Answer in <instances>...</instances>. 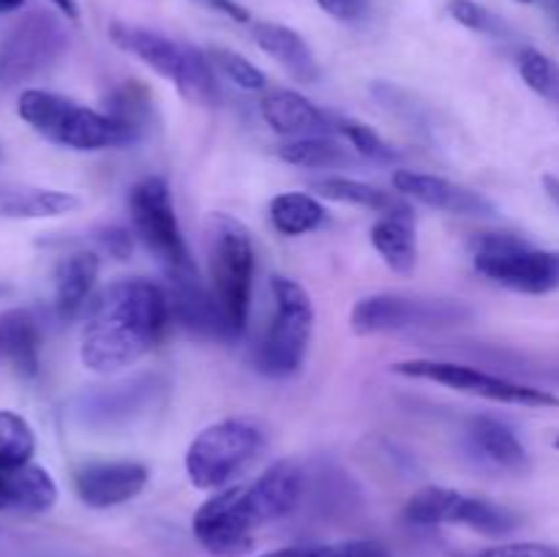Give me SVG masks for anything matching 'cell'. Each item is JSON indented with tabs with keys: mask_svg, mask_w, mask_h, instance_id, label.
Listing matches in <instances>:
<instances>
[{
	"mask_svg": "<svg viewBox=\"0 0 559 557\" xmlns=\"http://www.w3.org/2000/svg\"><path fill=\"white\" fill-rule=\"evenodd\" d=\"M278 156H282V162L304 169H331L353 164V156H349L347 147L338 145L328 134L300 137V140L287 142V145L278 147Z\"/></svg>",
	"mask_w": 559,
	"mask_h": 557,
	"instance_id": "28",
	"label": "cell"
},
{
	"mask_svg": "<svg viewBox=\"0 0 559 557\" xmlns=\"http://www.w3.org/2000/svg\"><path fill=\"white\" fill-rule=\"evenodd\" d=\"M393 186H396L399 194L413 197V200L424 202V205L429 208L456 213V216H497L495 202H489L484 194H478V191L451 183V180L440 178V175L399 169V173L393 175Z\"/></svg>",
	"mask_w": 559,
	"mask_h": 557,
	"instance_id": "16",
	"label": "cell"
},
{
	"mask_svg": "<svg viewBox=\"0 0 559 557\" xmlns=\"http://www.w3.org/2000/svg\"><path fill=\"white\" fill-rule=\"evenodd\" d=\"M129 211L136 238L162 262L167 278L197 273L194 260L189 254V246H186L183 233H180L178 216H175L167 180L158 178V175L140 180L131 189Z\"/></svg>",
	"mask_w": 559,
	"mask_h": 557,
	"instance_id": "8",
	"label": "cell"
},
{
	"mask_svg": "<svg viewBox=\"0 0 559 557\" xmlns=\"http://www.w3.org/2000/svg\"><path fill=\"white\" fill-rule=\"evenodd\" d=\"M338 131L349 140V145L360 153L364 158H371V162H396V151L377 134L374 129H369L366 123H358V120H338Z\"/></svg>",
	"mask_w": 559,
	"mask_h": 557,
	"instance_id": "35",
	"label": "cell"
},
{
	"mask_svg": "<svg viewBox=\"0 0 559 557\" xmlns=\"http://www.w3.org/2000/svg\"><path fill=\"white\" fill-rule=\"evenodd\" d=\"M153 396V380L131 382V386H115V391L98 393L87 402V415H96L102 424H112L115 418H129Z\"/></svg>",
	"mask_w": 559,
	"mask_h": 557,
	"instance_id": "29",
	"label": "cell"
},
{
	"mask_svg": "<svg viewBox=\"0 0 559 557\" xmlns=\"http://www.w3.org/2000/svg\"><path fill=\"white\" fill-rule=\"evenodd\" d=\"M404 519L418 528L431 524H464L484 535H508L522 524L516 511L484 497H467L445 486H426L415 491L404 506Z\"/></svg>",
	"mask_w": 559,
	"mask_h": 557,
	"instance_id": "11",
	"label": "cell"
},
{
	"mask_svg": "<svg viewBox=\"0 0 559 557\" xmlns=\"http://www.w3.org/2000/svg\"><path fill=\"white\" fill-rule=\"evenodd\" d=\"M36 453V431L22 415L0 410V467L31 464Z\"/></svg>",
	"mask_w": 559,
	"mask_h": 557,
	"instance_id": "30",
	"label": "cell"
},
{
	"mask_svg": "<svg viewBox=\"0 0 559 557\" xmlns=\"http://www.w3.org/2000/svg\"><path fill=\"white\" fill-rule=\"evenodd\" d=\"M207 58L229 76V82H235V85L243 87V91H262V87H265V74H262L251 60H246L243 55L233 52V49L216 47L211 49Z\"/></svg>",
	"mask_w": 559,
	"mask_h": 557,
	"instance_id": "34",
	"label": "cell"
},
{
	"mask_svg": "<svg viewBox=\"0 0 559 557\" xmlns=\"http://www.w3.org/2000/svg\"><path fill=\"white\" fill-rule=\"evenodd\" d=\"M211 289L222 309L229 339L246 331L254 289V244L243 222L229 213H211L205 224Z\"/></svg>",
	"mask_w": 559,
	"mask_h": 557,
	"instance_id": "2",
	"label": "cell"
},
{
	"mask_svg": "<svg viewBox=\"0 0 559 557\" xmlns=\"http://www.w3.org/2000/svg\"><path fill=\"white\" fill-rule=\"evenodd\" d=\"M473 306L459 298H424V295L380 293L360 298L349 315V325L358 336H374L404 328L459 325L473 317Z\"/></svg>",
	"mask_w": 559,
	"mask_h": 557,
	"instance_id": "9",
	"label": "cell"
},
{
	"mask_svg": "<svg viewBox=\"0 0 559 557\" xmlns=\"http://www.w3.org/2000/svg\"><path fill=\"white\" fill-rule=\"evenodd\" d=\"M519 74L527 82L530 91H535L546 102L559 107V66L549 55H544L540 49L524 47L519 52Z\"/></svg>",
	"mask_w": 559,
	"mask_h": 557,
	"instance_id": "31",
	"label": "cell"
},
{
	"mask_svg": "<svg viewBox=\"0 0 559 557\" xmlns=\"http://www.w3.org/2000/svg\"><path fill=\"white\" fill-rule=\"evenodd\" d=\"M145 464L140 462H87L74 470V491L87 508H115L129 502L147 486Z\"/></svg>",
	"mask_w": 559,
	"mask_h": 557,
	"instance_id": "14",
	"label": "cell"
},
{
	"mask_svg": "<svg viewBox=\"0 0 559 557\" xmlns=\"http://www.w3.org/2000/svg\"><path fill=\"white\" fill-rule=\"evenodd\" d=\"M516 3H538V0H516Z\"/></svg>",
	"mask_w": 559,
	"mask_h": 557,
	"instance_id": "46",
	"label": "cell"
},
{
	"mask_svg": "<svg viewBox=\"0 0 559 557\" xmlns=\"http://www.w3.org/2000/svg\"><path fill=\"white\" fill-rule=\"evenodd\" d=\"M271 293L276 311L257 353V369L267 377H289L304 366L314 331V306L293 278H271Z\"/></svg>",
	"mask_w": 559,
	"mask_h": 557,
	"instance_id": "5",
	"label": "cell"
},
{
	"mask_svg": "<svg viewBox=\"0 0 559 557\" xmlns=\"http://www.w3.org/2000/svg\"><path fill=\"white\" fill-rule=\"evenodd\" d=\"M555 448H559V437H557V440H555Z\"/></svg>",
	"mask_w": 559,
	"mask_h": 557,
	"instance_id": "48",
	"label": "cell"
},
{
	"mask_svg": "<svg viewBox=\"0 0 559 557\" xmlns=\"http://www.w3.org/2000/svg\"><path fill=\"white\" fill-rule=\"evenodd\" d=\"M260 557H391L380 541L355 538L338 541V544H320V546H284V549L265 552Z\"/></svg>",
	"mask_w": 559,
	"mask_h": 557,
	"instance_id": "33",
	"label": "cell"
},
{
	"mask_svg": "<svg viewBox=\"0 0 559 557\" xmlns=\"http://www.w3.org/2000/svg\"><path fill=\"white\" fill-rule=\"evenodd\" d=\"M194 538L213 557H243L257 524L246 508V486H227L207 497L194 513Z\"/></svg>",
	"mask_w": 559,
	"mask_h": 557,
	"instance_id": "13",
	"label": "cell"
},
{
	"mask_svg": "<svg viewBox=\"0 0 559 557\" xmlns=\"http://www.w3.org/2000/svg\"><path fill=\"white\" fill-rule=\"evenodd\" d=\"M169 289V309L173 317L191 333L211 339H229L227 325H224L222 309H218L213 289L205 287L200 273H189V276H173L167 278Z\"/></svg>",
	"mask_w": 559,
	"mask_h": 557,
	"instance_id": "17",
	"label": "cell"
},
{
	"mask_svg": "<svg viewBox=\"0 0 559 557\" xmlns=\"http://www.w3.org/2000/svg\"><path fill=\"white\" fill-rule=\"evenodd\" d=\"M475 557H559V549L549 544H533V541H513V544L489 546Z\"/></svg>",
	"mask_w": 559,
	"mask_h": 557,
	"instance_id": "37",
	"label": "cell"
},
{
	"mask_svg": "<svg viewBox=\"0 0 559 557\" xmlns=\"http://www.w3.org/2000/svg\"><path fill=\"white\" fill-rule=\"evenodd\" d=\"M27 0H0V14H11V11H20Z\"/></svg>",
	"mask_w": 559,
	"mask_h": 557,
	"instance_id": "43",
	"label": "cell"
},
{
	"mask_svg": "<svg viewBox=\"0 0 559 557\" xmlns=\"http://www.w3.org/2000/svg\"><path fill=\"white\" fill-rule=\"evenodd\" d=\"M391 369L396 375L440 382V386L453 388V391L489 399V402L522 404V407H559V396L544 391V388L502 380V377L486 375V371L473 369V366L451 364V360H402V364H393Z\"/></svg>",
	"mask_w": 559,
	"mask_h": 557,
	"instance_id": "12",
	"label": "cell"
},
{
	"mask_svg": "<svg viewBox=\"0 0 559 557\" xmlns=\"http://www.w3.org/2000/svg\"><path fill=\"white\" fill-rule=\"evenodd\" d=\"M254 42L260 44L262 52H267L276 63H282L298 82L320 80V63H317L314 52L306 44V38L293 27L278 25V22H257Z\"/></svg>",
	"mask_w": 559,
	"mask_h": 557,
	"instance_id": "21",
	"label": "cell"
},
{
	"mask_svg": "<svg viewBox=\"0 0 559 557\" xmlns=\"http://www.w3.org/2000/svg\"><path fill=\"white\" fill-rule=\"evenodd\" d=\"M11 287H5V284H0V295H9Z\"/></svg>",
	"mask_w": 559,
	"mask_h": 557,
	"instance_id": "45",
	"label": "cell"
},
{
	"mask_svg": "<svg viewBox=\"0 0 559 557\" xmlns=\"http://www.w3.org/2000/svg\"><path fill=\"white\" fill-rule=\"evenodd\" d=\"M325 208L304 191H289V194H278L271 200V222L287 238H298V235L311 233L325 222Z\"/></svg>",
	"mask_w": 559,
	"mask_h": 557,
	"instance_id": "27",
	"label": "cell"
},
{
	"mask_svg": "<svg viewBox=\"0 0 559 557\" xmlns=\"http://www.w3.org/2000/svg\"><path fill=\"white\" fill-rule=\"evenodd\" d=\"M317 5L336 20H358L366 9V0H317Z\"/></svg>",
	"mask_w": 559,
	"mask_h": 557,
	"instance_id": "39",
	"label": "cell"
},
{
	"mask_svg": "<svg viewBox=\"0 0 559 557\" xmlns=\"http://www.w3.org/2000/svg\"><path fill=\"white\" fill-rule=\"evenodd\" d=\"M76 208H80V200L69 191L22 183L0 186V218H55Z\"/></svg>",
	"mask_w": 559,
	"mask_h": 557,
	"instance_id": "23",
	"label": "cell"
},
{
	"mask_svg": "<svg viewBox=\"0 0 559 557\" xmlns=\"http://www.w3.org/2000/svg\"><path fill=\"white\" fill-rule=\"evenodd\" d=\"M66 49H69V33L60 16H55L52 11L25 14L0 42V91L22 85L47 71L63 58Z\"/></svg>",
	"mask_w": 559,
	"mask_h": 557,
	"instance_id": "10",
	"label": "cell"
},
{
	"mask_svg": "<svg viewBox=\"0 0 559 557\" xmlns=\"http://www.w3.org/2000/svg\"><path fill=\"white\" fill-rule=\"evenodd\" d=\"M262 118L278 134L317 137L331 131V120L320 107L295 91H273L260 104Z\"/></svg>",
	"mask_w": 559,
	"mask_h": 557,
	"instance_id": "20",
	"label": "cell"
},
{
	"mask_svg": "<svg viewBox=\"0 0 559 557\" xmlns=\"http://www.w3.org/2000/svg\"><path fill=\"white\" fill-rule=\"evenodd\" d=\"M475 271L489 282L530 295L559 287V254L540 251L516 235L486 233L475 238Z\"/></svg>",
	"mask_w": 559,
	"mask_h": 557,
	"instance_id": "7",
	"label": "cell"
},
{
	"mask_svg": "<svg viewBox=\"0 0 559 557\" xmlns=\"http://www.w3.org/2000/svg\"><path fill=\"white\" fill-rule=\"evenodd\" d=\"M109 118H115L118 123H123L126 129L134 137L142 134L147 123V115H151V96L142 85L136 82H126L118 91L109 96Z\"/></svg>",
	"mask_w": 559,
	"mask_h": 557,
	"instance_id": "32",
	"label": "cell"
},
{
	"mask_svg": "<svg viewBox=\"0 0 559 557\" xmlns=\"http://www.w3.org/2000/svg\"><path fill=\"white\" fill-rule=\"evenodd\" d=\"M16 112L36 134L69 151H104V147H120L136 140L123 123L109 118L107 112H96L71 98L38 91V87L22 91Z\"/></svg>",
	"mask_w": 559,
	"mask_h": 557,
	"instance_id": "3",
	"label": "cell"
},
{
	"mask_svg": "<svg viewBox=\"0 0 559 557\" xmlns=\"http://www.w3.org/2000/svg\"><path fill=\"white\" fill-rule=\"evenodd\" d=\"M306 473L298 462L284 459V462L271 464L254 484L246 486V508H249L254 524L276 522V519L289 517L304 500Z\"/></svg>",
	"mask_w": 559,
	"mask_h": 557,
	"instance_id": "15",
	"label": "cell"
},
{
	"mask_svg": "<svg viewBox=\"0 0 559 557\" xmlns=\"http://www.w3.org/2000/svg\"><path fill=\"white\" fill-rule=\"evenodd\" d=\"M371 244L380 251L388 268L396 273H409L418 262V240H415L413 218L380 216L371 227Z\"/></svg>",
	"mask_w": 559,
	"mask_h": 557,
	"instance_id": "26",
	"label": "cell"
},
{
	"mask_svg": "<svg viewBox=\"0 0 559 557\" xmlns=\"http://www.w3.org/2000/svg\"><path fill=\"white\" fill-rule=\"evenodd\" d=\"M98 268L102 262L93 251H74L58 262V271H55V311L58 317L74 320L85 309L87 298L96 287Z\"/></svg>",
	"mask_w": 559,
	"mask_h": 557,
	"instance_id": "22",
	"label": "cell"
},
{
	"mask_svg": "<svg viewBox=\"0 0 559 557\" xmlns=\"http://www.w3.org/2000/svg\"><path fill=\"white\" fill-rule=\"evenodd\" d=\"M58 502L52 475L38 464L0 467V511L47 513Z\"/></svg>",
	"mask_w": 559,
	"mask_h": 557,
	"instance_id": "18",
	"label": "cell"
},
{
	"mask_svg": "<svg viewBox=\"0 0 559 557\" xmlns=\"http://www.w3.org/2000/svg\"><path fill=\"white\" fill-rule=\"evenodd\" d=\"M211 5L216 11H224V14H227L229 20H235V22H249L251 20L249 11H246L243 5L233 3V0H211Z\"/></svg>",
	"mask_w": 559,
	"mask_h": 557,
	"instance_id": "40",
	"label": "cell"
},
{
	"mask_svg": "<svg viewBox=\"0 0 559 557\" xmlns=\"http://www.w3.org/2000/svg\"><path fill=\"white\" fill-rule=\"evenodd\" d=\"M538 3L544 5L546 11H549V16H551V20H555L557 25H559V0H538Z\"/></svg>",
	"mask_w": 559,
	"mask_h": 557,
	"instance_id": "44",
	"label": "cell"
},
{
	"mask_svg": "<svg viewBox=\"0 0 559 557\" xmlns=\"http://www.w3.org/2000/svg\"><path fill=\"white\" fill-rule=\"evenodd\" d=\"M544 186H546V194H549L559 205V178H555V175H544Z\"/></svg>",
	"mask_w": 559,
	"mask_h": 557,
	"instance_id": "42",
	"label": "cell"
},
{
	"mask_svg": "<svg viewBox=\"0 0 559 557\" xmlns=\"http://www.w3.org/2000/svg\"><path fill=\"white\" fill-rule=\"evenodd\" d=\"M0 158H3V145H0Z\"/></svg>",
	"mask_w": 559,
	"mask_h": 557,
	"instance_id": "47",
	"label": "cell"
},
{
	"mask_svg": "<svg viewBox=\"0 0 559 557\" xmlns=\"http://www.w3.org/2000/svg\"><path fill=\"white\" fill-rule=\"evenodd\" d=\"M169 317L167 289L151 278H120L109 284L82 328V364L96 375H115L134 366L162 342Z\"/></svg>",
	"mask_w": 559,
	"mask_h": 557,
	"instance_id": "1",
	"label": "cell"
},
{
	"mask_svg": "<svg viewBox=\"0 0 559 557\" xmlns=\"http://www.w3.org/2000/svg\"><path fill=\"white\" fill-rule=\"evenodd\" d=\"M109 38L123 52L134 55L142 63L151 66L156 74H162L164 80L173 82L189 102H216V76H213L211 58H205L191 44L175 42V38L164 36V33L126 25V22H112L109 25Z\"/></svg>",
	"mask_w": 559,
	"mask_h": 557,
	"instance_id": "4",
	"label": "cell"
},
{
	"mask_svg": "<svg viewBox=\"0 0 559 557\" xmlns=\"http://www.w3.org/2000/svg\"><path fill=\"white\" fill-rule=\"evenodd\" d=\"M0 360L16 375L36 377L41 364V331L27 309L0 311Z\"/></svg>",
	"mask_w": 559,
	"mask_h": 557,
	"instance_id": "19",
	"label": "cell"
},
{
	"mask_svg": "<svg viewBox=\"0 0 559 557\" xmlns=\"http://www.w3.org/2000/svg\"><path fill=\"white\" fill-rule=\"evenodd\" d=\"M448 14L459 22V25L469 27L475 33H486V36H502L506 33V22L495 14V11L486 9L484 3H475V0H451L448 3Z\"/></svg>",
	"mask_w": 559,
	"mask_h": 557,
	"instance_id": "36",
	"label": "cell"
},
{
	"mask_svg": "<svg viewBox=\"0 0 559 557\" xmlns=\"http://www.w3.org/2000/svg\"><path fill=\"white\" fill-rule=\"evenodd\" d=\"M49 3H52L66 20H76V16H80V5H76V0H49Z\"/></svg>",
	"mask_w": 559,
	"mask_h": 557,
	"instance_id": "41",
	"label": "cell"
},
{
	"mask_svg": "<svg viewBox=\"0 0 559 557\" xmlns=\"http://www.w3.org/2000/svg\"><path fill=\"white\" fill-rule=\"evenodd\" d=\"M473 440L480 448L489 462H495L497 467L511 470V473H524L530 470V457L527 448L522 446L516 435H513L511 426H506L502 420L489 418V415H480L473 420Z\"/></svg>",
	"mask_w": 559,
	"mask_h": 557,
	"instance_id": "25",
	"label": "cell"
},
{
	"mask_svg": "<svg viewBox=\"0 0 559 557\" xmlns=\"http://www.w3.org/2000/svg\"><path fill=\"white\" fill-rule=\"evenodd\" d=\"M98 240H102L104 249H107L112 257H118V260H123V257L131 254V235L126 233V229L107 227L102 229Z\"/></svg>",
	"mask_w": 559,
	"mask_h": 557,
	"instance_id": "38",
	"label": "cell"
},
{
	"mask_svg": "<svg viewBox=\"0 0 559 557\" xmlns=\"http://www.w3.org/2000/svg\"><path fill=\"white\" fill-rule=\"evenodd\" d=\"M262 431L251 420L227 418L207 426L186 451V473L197 489H224L260 453Z\"/></svg>",
	"mask_w": 559,
	"mask_h": 557,
	"instance_id": "6",
	"label": "cell"
},
{
	"mask_svg": "<svg viewBox=\"0 0 559 557\" xmlns=\"http://www.w3.org/2000/svg\"><path fill=\"white\" fill-rule=\"evenodd\" d=\"M311 189L317 194H322L325 200L333 202H347V205L369 208V211L382 213V216H407L413 218V208L404 200L402 194H393V191L377 189V186L364 183V180L353 178H322L311 183Z\"/></svg>",
	"mask_w": 559,
	"mask_h": 557,
	"instance_id": "24",
	"label": "cell"
}]
</instances>
